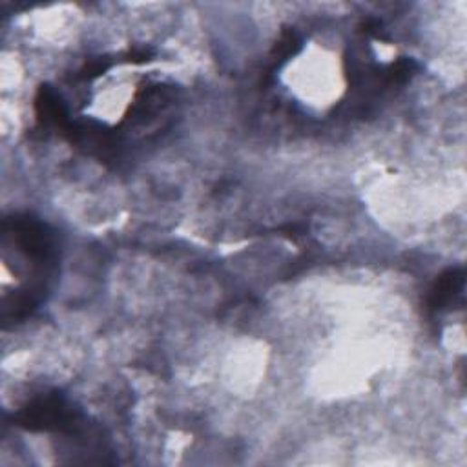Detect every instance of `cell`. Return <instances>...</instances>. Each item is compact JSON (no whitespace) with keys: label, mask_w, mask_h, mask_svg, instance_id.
I'll list each match as a JSON object with an SVG mask.
<instances>
[{"label":"cell","mask_w":467,"mask_h":467,"mask_svg":"<svg viewBox=\"0 0 467 467\" xmlns=\"http://www.w3.org/2000/svg\"><path fill=\"white\" fill-rule=\"evenodd\" d=\"M463 280L465 278L462 269H451L443 276H440L434 289L431 291L429 309L434 312H442L449 309V305L454 303V298L462 294Z\"/></svg>","instance_id":"6da1fadb"}]
</instances>
